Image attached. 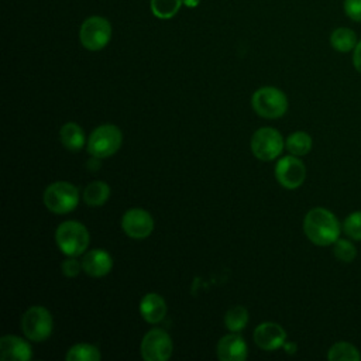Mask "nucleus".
Here are the masks:
<instances>
[{
    "label": "nucleus",
    "instance_id": "f257e3e1",
    "mask_svg": "<svg viewBox=\"0 0 361 361\" xmlns=\"http://www.w3.org/2000/svg\"><path fill=\"white\" fill-rule=\"evenodd\" d=\"M341 224L330 210L314 207L307 212L303 220V231L306 237L316 245H331L340 238Z\"/></svg>",
    "mask_w": 361,
    "mask_h": 361
},
{
    "label": "nucleus",
    "instance_id": "f03ea898",
    "mask_svg": "<svg viewBox=\"0 0 361 361\" xmlns=\"http://www.w3.org/2000/svg\"><path fill=\"white\" fill-rule=\"evenodd\" d=\"M55 241L66 257H78L89 247L90 235L82 223L68 220L58 226L55 231Z\"/></svg>",
    "mask_w": 361,
    "mask_h": 361
},
{
    "label": "nucleus",
    "instance_id": "7ed1b4c3",
    "mask_svg": "<svg viewBox=\"0 0 361 361\" xmlns=\"http://www.w3.org/2000/svg\"><path fill=\"white\" fill-rule=\"evenodd\" d=\"M45 207L56 214H65L72 212L79 202V190L75 185L58 180L51 183L42 195Z\"/></svg>",
    "mask_w": 361,
    "mask_h": 361
},
{
    "label": "nucleus",
    "instance_id": "20e7f679",
    "mask_svg": "<svg viewBox=\"0 0 361 361\" xmlns=\"http://www.w3.org/2000/svg\"><path fill=\"white\" fill-rule=\"evenodd\" d=\"M251 104L255 113L265 118H279L288 110V99L282 90L274 86H264L254 92Z\"/></svg>",
    "mask_w": 361,
    "mask_h": 361
},
{
    "label": "nucleus",
    "instance_id": "39448f33",
    "mask_svg": "<svg viewBox=\"0 0 361 361\" xmlns=\"http://www.w3.org/2000/svg\"><path fill=\"white\" fill-rule=\"evenodd\" d=\"M123 142V134L114 124H102L96 127L87 140V152L94 158H107L118 151Z\"/></svg>",
    "mask_w": 361,
    "mask_h": 361
},
{
    "label": "nucleus",
    "instance_id": "423d86ee",
    "mask_svg": "<svg viewBox=\"0 0 361 361\" xmlns=\"http://www.w3.org/2000/svg\"><path fill=\"white\" fill-rule=\"evenodd\" d=\"M111 38V24L100 16L87 17L79 28L80 44L89 51L103 49Z\"/></svg>",
    "mask_w": 361,
    "mask_h": 361
},
{
    "label": "nucleus",
    "instance_id": "0eeeda50",
    "mask_svg": "<svg viewBox=\"0 0 361 361\" xmlns=\"http://www.w3.org/2000/svg\"><path fill=\"white\" fill-rule=\"evenodd\" d=\"M52 316L44 306H31L21 317V330L31 341L47 340L52 333Z\"/></svg>",
    "mask_w": 361,
    "mask_h": 361
},
{
    "label": "nucleus",
    "instance_id": "6e6552de",
    "mask_svg": "<svg viewBox=\"0 0 361 361\" xmlns=\"http://www.w3.org/2000/svg\"><path fill=\"white\" fill-rule=\"evenodd\" d=\"M285 147L281 133L271 127L258 128L251 137V151L261 161H272Z\"/></svg>",
    "mask_w": 361,
    "mask_h": 361
},
{
    "label": "nucleus",
    "instance_id": "1a4fd4ad",
    "mask_svg": "<svg viewBox=\"0 0 361 361\" xmlns=\"http://www.w3.org/2000/svg\"><path fill=\"white\" fill-rule=\"evenodd\" d=\"M172 340L162 329L147 331L141 341V357L145 361H165L172 354Z\"/></svg>",
    "mask_w": 361,
    "mask_h": 361
},
{
    "label": "nucleus",
    "instance_id": "9d476101",
    "mask_svg": "<svg viewBox=\"0 0 361 361\" xmlns=\"http://www.w3.org/2000/svg\"><path fill=\"white\" fill-rule=\"evenodd\" d=\"M275 178L283 188L296 189L305 182V164L295 155L282 157L275 165Z\"/></svg>",
    "mask_w": 361,
    "mask_h": 361
},
{
    "label": "nucleus",
    "instance_id": "9b49d317",
    "mask_svg": "<svg viewBox=\"0 0 361 361\" xmlns=\"http://www.w3.org/2000/svg\"><path fill=\"white\" fill-rule=\"evenodd\" d=\"M121 228L135 240L147 238L154 230V220L144 209H130L121 217Z\"/></svg>",
    "mask_w": 361,
    "mask_h": 361
},
{
    "label": "nucleus",
    "instance_id": "f8f14e48",
    "mask_svg": "<svg viewBox=\"0 0 361 361\" xmlns=\"http://www.w3.org/2000/svg\"><path fill=\"white\" fill-rule=\"evenodd\" d=\"M285 340L286 331L282 326L272 322H264L254 330V341L264 351L278 350L285 344Z\"/></svg>",
    "mask_w": 361,
    "mask_h": 361
},
{
    "label": "nucleus",
    "instance_id": "ddd939ff",
    "mask_svg": "<svg viewBox=\"0 0 361 361\" xmlns=\"http://www.w3.org/2000/svg\"><path fill=\"white\" fill-rule=\"evenodd\" d=\"M31 357V345L24 338L14 334H6L0 338V358L3 361H28Z\"/></svg>",
    "mask_w": 361,
    "mask_h": 361
},
{
    "label": "nucleus",
    "instance_id": "4468645a",
    "mask_svg": "<svg viewBox=\"0 0 361 361\" xmlns=\"http://www.w3.org/2000/svg\"><path fill=\"white\" fill-rule=\"evenodd\" d=\"M247 344L237 333L223 336L217 343V357L221 361H243L247 358Z\"/></svg>",
    "mask_w": 361,
    "mask_h": 361
},
{
    "label": "nucleus",
    "instance_id": "2eb2a0df",
    "mask_svg": "<svg viewBox=\"0 0 361 361\" xmlns=\"http://www.w3.org/2000/svg\"><path fill=\"white\" fill-rule=\"evenodd\" d=\"M82 267L87 275L100 278V276L107 275L111 271L113 258L104 250H100V248L90 250L89 252L85 254V257L82 259Z\"/></svg>",
    "mask_w": 361,
    "mask_h": 361
},
{
    "label": "nucleus",
    "instance_id": "dca6fc26",
    "mask_svg": "<svg viewBox=\"0 0 361 361\" xmlns=\"http://www.w3.org/2000/svg\"><path fill=\"white\" fill-rule=\"evenodd\" d=\"M140 314L147 323H158L166 314V303L158 293H147L140 302Z\"/></svg>",
    "mask_w": 361,
    "mask_h": 361
},
{
    "label": "nucleus",
    "instance_id": "f3484780",
    "mask_svg": "<svg viewBox=\"0 0 361 361\" xmlns=\"http://www.w3.org/2000/svg\"><path fill=\"white\" fill-rule=\"evenodd\" d=\"M62 145L69 151H79L85 145V133L82 127L73 121L65 123L59 131Z\"/></svg>",
    "mask_w": 361,
    "mask_h": 361
},
{
    "label": "nucleus",
    "instance_id": "a211bd4d",
    "mask_svg": "<svg viewBox=\"0 0 361 361\" xmlns=\"http://www.w3.org/2000/svg\"><path fill=\"white\" fill-rule=\"evenodd\" d=\"M358 42L357 34L348 27H337L330 34V45L337 52H350L354 51Z\"/></svg>",
    "mask_w": 361,
    "mask_h": 361
},
{
    "label": "nucleus",
    "instance_id": "6ab92c4d",
    "mask_svg": "<svg viewBox=\"0 0 361 361\" xmlns=\"http://www.w3.org/2000/svg\"><path fill=\"white\" fill-rule=\"evenodd\" d=\"M110 197V186L103 180L90 182L83 190V200L87 206H103Z\"/></svg>",
    "mask_w": 361,
    "mask_h": 361
},
{
    "label": "nucleus",
    "instance_id": "aec40b11",
    "mask_svg": "<svg viewBox=\"0 0 361 361\" xmlns=\"http://www.w3.org/2000/svg\"><path fill=\"white\" fill-rule=\"evenodd\" d=\"M327 358L330 361H360L361 355L355 345L347 341H338L329 348Z\"/></svg>",
    "mask_w": 361,
    "mask_h": 361
},
{
    "label": "nucleus",
    "instance_id": "412c9836",
    "mask_svg": "<svg viewBox=\"0 0 361 361\" xmlns=\"http://www.w3.org/2000/svg\"><path fill=\"white\" fill-rule=\"evenodd\" d=\"M285 147L295 157L306 155L312 149V137L305 131H295L286 138Z\"/></svg>",
    "mask_w": 361,
    "mask_h": 361
},
{
    "label": "nucleus",
    "instance_id": "4be33fe9",
    "mask_svg": "<svg viewBox=\"0 0 361 361\" xmlns=\"http://www.w3.org/2000/svg\"><path fill=\"white\" fill-rule=\"evenodd\" d=\"M65 358L66 361H97L100 360V351L93 344L79 343L68 350Z\"/></svg>",
    "mask_w": 361,
    "mask_h": 361
},
{
    "label": "nucleus",
    "instance_id": "5701e85b",
    "mask_svg": "<svg viewBox=\"0 0 361 361\" xmlns=\"http://www.w3.org/2000/svg\"><path fill=\"white\" fill-rule=\"evenodd\" d=\"M247 323H248V310L241 305H235L230 307L224 314V324L233 333L241 331L247 326Z\"/></svg>",
    "mask_w": 361,
    "mask_h": 361
},
{
    "label": "nucleus",
    "instance_id": "b1692460",
    "mask_svg": "<svg viewBox=\"0 0 361 361\" xmlns=\"http://www.w3.org/2000/svg\"><path fill=\"white\" fill-rule=\"evenodd\" d=\"M183 0H151V11L157 18L169 20L180 10Z\"/></svg>",
    "mask_w": 361,
    "mask_h": 361
},
{
    "label": "nucleus",
    "instance_id": "393cba45",
    "mask_svg": "<svg viewBox=\"0 0 361 361\" xmlns=\"http://www.w3.org/2000/svg\"><path fill=\"white\" fill-rule=\"evenodd\" d=\"M334 257L341 262H351L357 257L355 245L345 238H338L333 247Z\"/></svg>",
    "mask_w": 361,
    "mask_h": 361
},
{
    "label": "nucleus",
    "instance_id": "a878e982",
    "mask_svg": "<svg viewBox=\"0 0 361 361\" xmlns=\"http://www.w3.org/2000/svg\"><path fill=\"white\" fill-rule=\"evenodd\" d=\"M341 227L347 237L355 241H361V212L350 213L344 219Z\"/></svg>",
    "mask_w": 361,
    "mask_h": 361
},
{
    "label": "nucleus",
    "instance_id": "bb28decb",
    "mask_svg": "<svg viewBox=\"0 0 361 361\" xmlns=\"http://www.w3.org/2000/svg\"><path fill=\"white\" fill-rule=\"evenodd\" d=\"M343 10L351 21L361 23V0H343Z\"/></svg>",
    "mask_w": 361,
    "mask_h": 361
},
{
    "label": "nucleus",
    "instance_id": "cd10ccee",
    "mask_svg": "<svg viewBox=\"0 0 361 361\" xmlns=\"http://www.w3.org/2000/svg\"><path fill=\"white\" fill-rule=\"evenodd\" d=\"M62 274L68 278H73L76 275H79V272L83 269L82 262H79L76 259V257H68L63 262H62Z\"/></svg>",
    "mask_w": 361,
    "mask_h": 361
},
{
    "label": "nucleus",
    "instance_id": "c85d7f7f",
    "mask_svg": "<svg viewBox=\"0 0 361 361\" xmlns=\"http://www.w3.org/2000/svg\"><path fill=\"white\" fill-rule=\"evenodd\" d=\"M353 65L361 73V39L357 42L353 51Z\"/></svg>",
    "mask_w": 361,
    "mask_h": 361
},
{
    "label": "nucleus",
    "instance_id": "c756f323",
    "mask_svg": "<svg viewBox=\"0 0 361 361\" xmlns=\"http://www.w3.org/2000/svg\"><path fill=\"white\" fill-rule=\"evenodd\" d=\"M200 3V0H183V4L189 8H193V7H197V4Z\"/></svg>",
    "mask_w": 361,
    "mask_h": 361
},
{
    "label": "nucleus",
    "instance_id": "7c9ffc66",
    "mask_svg": "<svg viewBox=\"0 0 361 361\" xmlns=\"http://www.w3.org/2000/svg\"><path fill=\"white\" fill-rule=\"evenodd\" d=\"M283 347L286 348L288 353H295V344H286V343H285Z\"/></svg>",
    "mask_w": 361,
    "mask_h": 361
}]
</instances>
